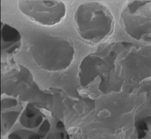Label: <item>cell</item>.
<instances>
[{
	"label": "cell",
	"instance_id": "1",
	"mask_svg": "<svg viewBox=\"0 0 151 139\" xmlns=\"http://www.w3.org/2000/svg\"><path fill=\"white\" fill-rule=\"evenodd\" d=\"M33 57L43 68L51 71L65 69L71 64L74 49L67 41L44 36L32 46Z\"/></svg>",
	"mask_w": 151,
	"mask_h": 139
},
{
	"label": "cell",
	"instance_id": "2",
	"mask_svg": "<svg viewBox=\"0 0 151 139\" xmlns=\"http://www.w3.org/2000/svg\"><path fill=\"white\" fill-rule=\"evenodd\" d=\"M76 20L81 36L93 42L102 41L112 27V18L109 10L98 3H86L81 6Z\"/></svg>",
	"mask_w": 151,
	"mask_h": 139
},
{
	"label": "cell",
	"instance_id": "3",
	"mask_svg": "<svg viewBox=\"0 0 151 139\" xmlns=\"http://www.w3.org/2000/svg\"><path fill=\"white\" fill-rule=\"evenodd\" d=\"M19 8L27 17L48 26L59 22L65 14L64 4L55 1H23Z\"/></svg>",
	"mask_w": 151,
	"mask_h": 139
},
{
	"label": "cell",
	"instance_id": "4",
	"mask_svg": "<svg viewBox=\"0 0 151 139\" xmlns=\"http://www.w3.org/2000/svg\"><path fill=\"white\" fill-rule=\"evenodd\" d=\"M1 40L2 50L12 53L19 48L21 36L17 30L4 25L1 29Z\"/></svg>",
	"mask_w": 151,
	"mask_h": 139
},
{
	"label": "cell",
	"instance_id": "5",
	"mask_svg": "<svg viewBox=\"0 0 151 139\" xmlns=\"http://www.w3.org/2000/svg\"><path fill=\"white\" fill-rule=\"evenodd\" d=\"M42 120V115L38 109L29 104L21 117V123L28 128H35L39 126Z\"/></svg>",
	"mask_w": 151,
	"mask_h": 139
},
{
	"label": "cell",
	"instance_id": "6",
	"mask_svg": "<svg viewBox=\"0 0 151 139\" xmlns=\"http://www.w3.org/2000/svg\"><path fill=\"white\" fill-rule=\"evenodd\" d=\"M19 112L13 111L5 113L3 115L4 126L6 129H10L11 128V126L14 124L19 115Z\"/></svg>",
	"mask_w": 151,
	"mask_h": 139
},
{
	"label": "cell",
	"instance_id": "7",
	"mask_svg": "<svg viewBox=\"0 0 151 139\" xmlns=\"http://www.w3.org/2000/svg\"><path fill=\"white\" fill-rule=\"evenodd\" d=\"M33 134L26 130H18L11 133L9 135V139H29V137Z\"/></svg>",
	"mask_w": 151,
	"mask_h": 139
},
{
	"label": "cell",
	"instance_id": "8",
	"mask_svg": "<svg viewBox=\"0 0 151 139\" xmlns=\"http://www.w3.org/2000/svg\"><path fill=\"white\" fill-rule=\"evenodd\" d=\"M136 128L137 130L138 136L139 138H142L145 137V131H147V126L146 123L143 120H138L135 123Z\"/></svg>",
	"mask_w": 151,
	"mask_h": 139
},
{
	"label": "cell",
	"instance_id": "9",
	"mask_svg": "<svg viewBox=\"0 0 151 139\" xmlns=\"http://www.w3.org/2000/svg\"><path fill=\"white\" fill-rule=\"evenodd\" d=\"M17 105V101L14 99H6L2 100L1 107L3 108H9Z\"/></svg>",
	"mask_w": 151,
	"mask_h": 139
},
{
	"label": "cell",
	"instance_id": "10",
	"mask_svg": "<svg viewBox=\"0 0 151 139\" xmlns=\"http://www.w3.org/2000/svg\"><path fill=\"white\" fill-rule=\"evenodd\" d=\"M50 124L47 120H45L43 123L41 125V127L39 130L38 133L40 135L43 137L46 135V134L50 131Z\"/></svg>",
	"mask_w": 151,
	"mask_h": 139
},
{
	"label": "cell",
	"instance_id": "11",
	"mask_svg": "<svg viewBox=\"0 0 151 139\" xmlns=\"http://www.w3.org/2000/svg\"><path fill=\"white\" fill-rule=\"evenodd\" d=\"M49 138L52 139H64L65 134L62 132H56L50 135Z\"/></svg>",
	"mask_w": 151,
	"mask_h": 139
},
{
	"label": "cell",
	"instance_id": "12",
	"mask_svg": "<svg viewBox=\"0 0 151 139\" xmlns=\"http://www.w3.org/2000/svg\"><path fill=\"white\" fill-rule=\"evenodd\" d=\"M43 138L42 136H41V135H40L39 134H33L29 139H40Z\"/></svg>",
	"mask_w": 151,
	"mask_h": 139
},
{
	"label": "cell",
	"instance_id": "13",
	"mask_svg": "<svg viewBox=\"0 0 151 139\" xmlns=\"http://www.w3.org/2000/svg\"><path fill=\"white\" fill-rule=\"evenodd\" d=\"M56 128L58 129H62L64 128V125L62 122H58L56 124Z\"/></svg>",
	"mask_w": 151,
	"mask_h": 139
}]
</instances>
